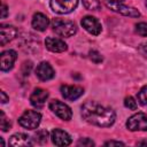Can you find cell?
<instances>
[{
	"label": "cell",
	"instance_id": "cell-3",
	"mask_svg": "<svg viewBox=\"0 0 147 147\" xmlns=\"http://www.w3.org/2000/svg\"><path fill=\"white\" fill-rule=\"evenodd\" d=\"M40 122H41V115L34 110H26L18 118L20 125L28 130L37 129L39 126Z\"/></svg>",
	"mask_w": 147,
	"mask_h": 147
},
{
	"label": "cell",
	"instance_id": "cell-14",
	"mask_svg": "<svg viewBox=\"0 0 147 147\" xmlns=\"http://www.w3.org/2000/svg\"><path fill=\"white\" fill-rule=\"evenodd\" d=\"M48 98V92L44 88H36L30 95V102L33 107L41 108Z\"/></svg>",
	"mask_w": 147,
	"mask_h": 147
},
{
	"label": "cell",
	"instance_id": "cell-24",
	"mask_svg": "<svg viewBox=\"0 0 147 147\" xmlns=\"http://www.w3.org/2000/svg\"><path fill=\"white\" fill-rule=\"evenodd\" d=\"M90 59H91L93 62H95V63H100V62L102 61V56H101V54H100L99 52H96V51H92V52H90Z\"/></svg>",
	"mask_w": 147,
	"mask_h": 147
},
{
	"label": "cell",
	"instance_id": "cell-30",
	"mask_svg": "<svg viewBox=\"0 0 147 147\" xmlns=\"http://www.w3.org/2000/svg\"><path fill=\"white\" fill-rule=\"evenodd\" d=\"M106 1H110V2H123L124 0H106Z\"/></svg>",
	"mask_w": 147,
	"mask_h": 147
},
{
	"label": "cell",
	"instance_id": "cell-22",
	"mask_svg": "<svg viewBox=\"0 0 147 147\" xmlns=\"http://www.w3.org/2000/svg\"><path fill=\"white\" fill-rule=\"evenodd\" d=\"M136 31L138 32V34H140L142 37H147V23H145V22L138 23L136 25Z\"/></svg>",
	"mask_w": 147,
	"mask_h": 147
},
{
	"label": "cell",
	"instance_id": "cell-29",
	"mask_svg": "<svg viewBox=\"0 0 147 147\" xmlns=\"http://www.w3.org/2000/svg\"><path fill=\"white\" fill-rule=\"evenodd\" d=\"M138 146H147V139H144V140H140L137 142Z\"/></svg>",
	"mask_w": 147,
	"mask_h": 147
},
{
	"label": "cell",
	"instance_id": "cell-27",
	"mask_svg": "<svg viewBox=\"0 0 147 147\" xmlns=\"http://www.w3.org/2000/svg\"><path fill=\"white\" fill-rule=\"evenodd\" d=\"M8 15V8L5 3L1 5V18H6Z\"/></svg>",
	"mask_w": 147,
	"mask_h": 147
},
{
	"label": "cell",
	"instance_id": "cell-6",
	"mask_svg": "<svg viewBox=\"0 0 147 147\" xmlns=\"http://www.w3.org/2000/svg\"><path fill=\"white\" fill-rule=\"evenodd\" d=\"M49 109L63 121H70L72 117V111L70 107L60 100H52L49 102Z\"/></svg>",
	"mask_w": 147,
	"mask_h": 147
},
{
	"label": "cell",
	"instance_id": "cell-13",
	"mask_svg": "<svg viewBox=\"0 0 147 147\" xmlns=\"http://www.w3.org/2000/svg\"><path fill=\"white\" fill-rule=\"evenodd\" d=\"M17 34V30L13 25L1 24L0 25V45L5 46L7 42L11 41Z\"/></svg>",
	"mask_w": 147,
	"mask_h": 147
},
{
	"label": "cell",
	"instance_id": "cell-18",
	"mask_svg": "<svg viewBox=\"0 0 147 147\" xmlns=\"http://www.w3.org/2000/svg\"><path fill=\"white\" fill-rule=\"evenodd\" d=\"M47 139H48V132L46 130H39L34 134V141L37 144H39V145L46 144L47 142Z\"/></svg>",
	"mask_w": 147,
	"mask_h": 147
},
{
	"label": "cell",
	"instance_id": "cell-21",
	"mask_svg": "<svg viewBox=\"0 0 147 147\" xmlns=\"http://www.w3.org/2000/svg\"><path fill=\"white\" fill-rule=\"evenodd\" d=\"M10 126H11V123L7 119L5 113L3 111H0V127H1V130L3 132H6V131H8L10 129Z\"/></svg>",
	"mask_w": 147,
	"mask_h": 147
},
{
	"label": "cell",
	"instance_id": "cell-33",
	"mask_svg": "<svg viewBox=\"0 0 147 147\" xmlns=\"http://www.w3.org/2000/svg\"><path fill=\"white\" fill-rule=\"evenodd\" d=\"M146 6H147V0H146Z\"/></svg>",
	"mask_w": 147,
	"mask_h": 147
},
{
	"label": "cell",
	"instance_id": "cell-20",
	"mask_svg": "<svg viewBox=\"0 0 147 147\" xmlns=\"http://www.w3.org/2000/svg\"><path fill=\"white\" fill-rule=\"evenodd\" d=\"M137 99H138V101H139L140 105H142V106H146L147 105V85H145L144 87H141V90L137 94Z\"/></svg>",
	"mask_w": 147,
	"mask_h": 147
},
{
	"label": "cell",
	"instance_id": "cell-2",
	"mask_svg": "<svg viewBox=\"0 0 147 147\" xmlns=\"http://www.w3.org/2000/svg\"><path fill=\"white\" fill-rule=\"evenodd\" d=\"M52 28L61 37H71L77 32V26L72 21L63 18H54L52 21Z\"/></svg>",
	"mask_w": 147,
	"mask_h": 147
},
{
	"label": "cell",
	"instance_id": "cell-16",
	"mask_svg": "<svg viewBox=\"0 0 147 147\" xmlns=\"http://www.w3.org/2000/svg\"><path fill=\"white\" fill-rule=\"evenodd\" d=\"M32 28L37 31H45L49 24L48 17L42 13H36L32 17Z\"/></svg>",
	"mask_w": 147,
	"mask_h": 147
},
{
	"label": "cell",
	"instance_id": "cell-5",
	"mask_svg": "<svg viewBox=\"0 0 147 147\" xmlns=\"http://www.w3.org/2000/svg\"><path fill=\"white\" fill-rule=\"evenodd\" d=\"M126 127L130 131H147V115L144 113L132 115L126 121Z\"/></svg>",
	"mask_w": 147,
	"mask_h": 147
},
{
	"label": "cell",
	"instance_id": "cell-31",
	"mask_svg": "<svg viewBox=\"0 0 147 147\" xmlns=\"http://www.w3.org/2000/svg\"><path fill=\"white\" fill-rule=\"evenodd\" d=\"M0 144H1V146H3V145H5V142H3V139H2V138H0Z\"/></svg>",
	"mask_w": 147,
	"mask_h": 147
},
{
	"label": "cell",
	"instance_id": "cell-17",
	"mask_svg": "<svg viewBox=\"0 0 147 147\" xmlns=\"http://www.w3.org/2000/svg\"><path fill=\"white\" fill-rule=\"evenodd\" d=\"M9 145L11 146H32V139L25 133H15L9 139Z\"/></svg>",
	"mask_w": 147,
	"mask_h": 147
},
{
	"label": "cell",
	"instance_id": "cell-7",
	"mask_svg": "<svg viewBox=\"0 0 147 147\" xmlns=\"http://www.w3.org/2000/svg\"><path fill=\"white\" fill-rule=\"evenodd\" d=\"M106 6L111 9L115 13H119L124 16H130V17H139L140 13L138 9L123 5V2H110V1H106Z\"/></svg>",
	"mask_w": 147,
	"mask_h": 147
},
{
	"label": "cell",
	"instance_id": "cell-11",
	"mask_svg": "<svg viewBox=\"0 0 147 147\" xmlns=\"http://www.w3.org/2000/svg\"><path fill=\"white\" fill-rule=\"evenodd\" d=\"M36 75L40 80L46 82V80H49V79L54 78L55 71L48 62H41L36 68Z\"/></svg>",
	"mask_w": 147,
	"mask_h": 147
},
{
	"label": "cell",
	"instance_id": "cell-25",
	"mask_svg": "<svg viewBox=\"0 0 147 147\" xmlns=\"http://www.w3.org/2000/svg\"><path fill=\"white\" fill-rule=\"evenodd\" d=\"M77 145L78 146H83V147L84 146H94V142L88 138H83L77 142Z\"/></svg>",
	"mask_w": 147,
	"mask_h": 147
},
{
	"label": "cell",
	"instance_id": "cell-23",
	"mask_svg": "<svg viewBox=\"0 0 147 147\" xmlns=\"http://www.w3.org/2000/svg\"><path fill=\"white\" fill-rule=\"evenodd\" d=\"M124 106L131 110H136L137 109V101H134V99L132 96H127L124 100Z\"/></svg>",
	"mask_w": 147,
	"mask_h": 147
},
{
	"label": "cell",
	"instance_id": "cell-15",
	"mask_svg": "<svg viewBox=\"0 0 147 147\" xmlns=\"http://www.w3.org/2000/svg\"><path fill=\"white\" fill-rule=\"evenodd\" d=\"M45 46L48 51L54 52V53H61L67 51V44L59 39V38H54V37H48L45 39Z\"/></svg>",
	"mask_w": 147,
	"mask_h": 147
},
{
	"label": "cell",
	"instance_id": "cell-32",
	"mask_svg": "<svg viewBox=\"0 0 147 147\" xmlns=\"http://www.w3.org/2000/svg\"><path fill=\"white\" fill-rule=\"evenodd\" d=\"M145 49H146V51H147V44H146V46H145Z\"/></svg>",
	"mask_w": 147,
	"mask_h": 147
},
{
	"label": "cell",
	"instance_id": "cell-4",
	"mask_svg": "<svg viewBox=\"0 0 147 147\" xmlns=\"http://www.w3.org/2000/svg\"><path fill=\"white\" fill-rule=\"evenodd\" d=\"M78 0H51V9L56 14H69L76 9Z\"/></svg>",
	"mask_w": 147,
	"mask_h": 147
},
{
	"label": "cell",
	"instance_id": "cell-26",
	"mask_svg": "<svg viewBox=\"0 0 147 147\" xmlns=\"http://www.w3.org/2000/svg\"><path fill=\"white\" fill-rule=\"evenodd\" d=\"M106 146H124V144L122 141H116V140H110V141H107L105 142Z\"/></svg>",
	"mask_w": 147,
	"mask_h": 147
},
{
	"label": "cell",
	"instance_id": "cell-12",
	"mask_svg": "<svg viewBox=\"0 0 147 147\" xmlns=\"http://www.w3.org/2000/svg\"><path fill=\"white\" fill-rule=\"evenodd\" d=\"M51 138L53 144L56 146H68L71 144V137L61 129H54L51 132Z\"/></svg>",
	"mask_w": 147,
	"mask_h": 147
},
{
	"label": "cell",
	"instance_id": "cell-1",
	"mask_svg": "<svg viewBox=\"0 0 147 147\" xmlns=\"http://www.w3.org/2000/svg\"><path fill=\"white\" fill-rule=\"evenodd\" d=\"M82 117L90 124L107 127L114 124L116 115L115 111L95 101H87L82 106Z\"/></svg>",
	"mask_w": 147,
	"mask_h": 147
},
{
	"label": "cell",
	"instance_id": "cell-10",
	"mask_svg": "<svg viewBox=\"0 0 147 147\" xmlns=\"http://www.w3.org/2000/svg\"><path fill=\"white\" fill-rule=\"evenodd\" d=\"M82 26L91 34L98 36L101 32V24L100 22L93 16H85L82 20Z\"/></svg>",
	"mask_w": 147,
	"mask_h": 147
},
{
	"label": "cell",
	"instance_id": "cell-9",
	"mask_svg": "<svg viewBox=\"0 0 147 147\" xmlns=\"http://www.w3.org/2000/svg\"><path fill=\"white\" fill-rule=\"evenodd\" d=\"M16 59H17V54H16L15 51H13V49L3 51L1 53V56H0L1 71H9L14 67V63H15Z\"/></svg>",
	"mask_w": 147,
	"mask_h": 147
},
{
	"label": "cell",
	"instance_id": "cell-28",
	"mask_svg": "<svg viewBox=\"0 0 147 147\" xmlns=\"http://www.w3.org/2000/svg\"><path fill=\"white\" fill-rule=\"evenodd\" d=\"M0 95H1V100H0V101H1V103H6L7 101H9V98L7 96V94H6L3 91H1V92H0Z\"/></svg>",
	"mask_w": 147,
	"mask_h": 147
},
{
	"label": "cell",
	"instance_id": "cell-8",
	"mask_svg": "<svg viewBox=\"0 0 147 147\" xmlns=\"http://www.w3.org/2000/svg\"><path fill=\"white\" fill-rule=\"evenodd\" d=\"M61 94L64 99L74 101L84 94V88L78 86V85H62L61 86Z\"/></svg>",
	"mask_w": 147,
	"mask_h": 147
},
{
	"label": "cell",
	"instance_id": "cell-19",
	"mask_svg": "<svg viewBox=\"0 0 147 147\" xmlns=\"http://www.w3.org/2000/svg\"><path fill=\"white\" fill-rule=\"evenodd\" d=\"M83 5L88 10H98L101 7L99 0H83Z\"/></svg>",
	"mask_w": 147,
	"mask_h": 147
}]
</instances>
